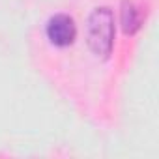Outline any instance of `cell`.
Segmentation results:
<instances>
[{
  "instance_id": "obj_3",
  "label": "cell",
  "mask_w": 159,
  "mask_h": 159,
  "mask_svg": "<svg viewBox=\"0 0 159 159\" xmlns=\"http://www.w3.org/2000/svg\"><path fill=\"white\" fill-rule=\"evenodd\" d=\"M122 25H124V32L125 34H135L140 26V17L139 11L135 8L133 2L125 0L124 2V10H122Z\"/></svg>"
},
{
  "instance_id": "obj_1",
  "label": "cell",
  "mask_w": 159,
  "mask_h": 159,
  "mask_svg": "<svg viewBox=\"0 0 159 159\" xmlns=\"http://www.w3.org/2000/svg\"><path fill=\"white\" fill-rule=\"evenodd\" d=\"M86 39L90 51L99 58H109L114 45V15L109 8H96L88 17Z\"/></svg>"
},
{
  "instance_id": "obj_2",
  "label": "cell",
  "mask_w": 159,
  "mask_h": 159,
  "mask_svg": "<svg viewBox=\"0 0 159 159\" xmlns=\"http://www.w3.org/2000/svg\"><path fill=\"white\" fill-rule=\"evenodd\" d=\"M47 38L56 47H69L77 38L75 21L66 13H58L51 17L47 23Z\"/></svg>"
}]
</instances>
